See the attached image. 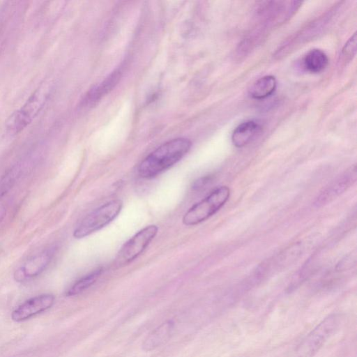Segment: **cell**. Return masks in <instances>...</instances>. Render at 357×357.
<instances>
[{"mask_svg":"<svg viewBox=\"0 0 357 357\" xmlns=\"http://www.w3.org/2000/svg\"><path fill=\"white\" fill-rule=\"evenodd\" d=\"M191 146V141L183 137L165 142L141 162L138 167L139 176L144 178L155 177L181 160Z\"/></svg>","mask_w":357,"mask_h":357,"instance_id":"1","label":"cell"},{"mask_svg":"<svg viewBox=\"0 0 357 357\" xmlns=\"http://www.w3.org/2000/svg\"><path fill=\"white\" fill-rule=\"evenodd\" d=\"M47 86L42 85L31 95L26 102L14 111L6 121V130L10 135H17L37 116L47 100Z\"/></svg>","mask_w":357,"mask_h":357,"instance_id":"2","label":"cell"},{"mask_svg":"<svg viewBox=\"0 0 357 357\" xmlns=\"http://www.w3.org/2000/svg\"><path fill=\"white\" fill-rule=\"evenodd\" d=\"M229 196L230 189L227 186L217 188L188 209L183 215V223L192 226L207 220L225 205Z\"/></svg>","mask_w":357,"mask_h":357,"instance_id":"3","label":"cell"},{"mask_svg":"<svg viewBox=\"0 0 357 357\" xmlns=\"http://www.w3.org/2000/svg\"><path fill=\"white\" fill-rule=\"evenodd\" d=\"M340 319L338 314L324 319L301 342L294 357H313L337 329Z\"/></svg>","mask_w":357,"mask_h":357,"instance_id":"4","label":"cell"},{"mask_svg":"<svg viewBox=\"0 0 357 357\" xmlns=\"http://www.w3.org/2000/svg\"><path fill=\"white\" fill-rule=\"evenodd\" d=\"M123 207L120 199L112 200L88 214L73 231L75 238H82L101 229L114 220Z\"/></svg>","mask_w":357,"mask_h":357,"instance_id":"5","label":"cell"},{"mask_svg":"<svg viewBox=\"0 0 357 357\" xmlns=\"http://www.w3.org/2000/svg\"><path fill=\"white\" fill-rule=\"evenodd\" d=\"M158 231L156 225H151L137 231L120 248L115 259L116 265L123 266L135 260L155 238Z\"/></svg>","mask_w":357,"mask_h":357,"instance_id":"6","label":"cell"},{"mask_svg":"<svg viewBox=\"0 0 357 357\" xmlns=\"http://www.w3.org/2000/svg\"><path fill=\"white\" fill-rule=\"evenodd\" d=\"M356 166L354 165L333 181L317 197L314 205L321 207L333 201L351 188L356 181Z\"/></svg>","mask_w":357,"mask_h":357,"instance_id":"7","label":"cell"},{"mask_svg":"<svg viewBox=\"0 0 357 357\" xmlns=\"http://www.w3.org/2000/svg\"><path fill=\"white\" fill-rule=\"evenodd\" d=\"M54 250V248L47 249L26 260L15 271L14 279L22 282L38 276L48 266Z\"/></svg>","mask_w":357,"mask_h":357,"instance_id":"8","label":"cell"},{"mask_svg":"<svg viewBox=\"0 0 357 357\" xmlns=\"http://www.w3.org/2000/svg\"><path fill=\"white\" fill-rule=\"evenodd\" d=\"M55 298L50 294H43L28 299L17 307L11 313V319L15 322L24 321L50 309L54 303Z\"/></svg>","mask_w":357,"mask_h":357,"instance_id":"9","label":"cell"},{"mask_svg":"<svg viewBox=\"0 0 357 357\" xmlns=\"http://www.w3.org/2000/svg\"><path fill=\"white\" fill-rule=\"evenodd\" d=\"M261 130V124L255 120H249L239 124L231 134V142L238 148L250 143Z\"/></svg>","mask_w":357,"mask_h":357,"instance_id":"10","label":"cell"},{"mask_svg":"<svg viewBox=\"0 0 357 357\" xmlns=\"http://www.w3.org/2000/svg\"><path fill=\"white\" fill-rule=\"evenodd\" d=\"M120 77V70H116L111 73L104 81L89 91L84 99V104L91 106L97 103L115 86Z\"/></svg>","mask_w":357,"mask_h":357,"instance_id":"11","label":"cell"},{"mask_svg":"<svg viewBox=\"0 0 357 357\" xmlns=\"http://www.w3.org/2000/svg\"><path fill=\"white\" fill-rule=\"evenodd\" d=\"M174 324L167 321L155 328L145 339L142 347L145 351H151L164 344L170 337Z\"/></svg>","mask_w":357,"mask_h":357,"instance_id":"12","label":"cell"},{"mask_svg":"<svg viewBox=\"0 0 357 357\" xmlns=\"http://www.w3.org/2000/svg\"><path fill=\"white\" fill-rule=\"evenodd\" d=\"M301 64L305 71L317 74L326 68L328 64V58L321 50L312 49L303 56Z\"/></svg>","mask_w":357,"mask_h":357,"instance_id":"13","label":"cell"},{"mask_svg":"<svg viewBox=\"0 0 357 357\" xmlns=\"http://www.w3.org/2000/svg\"><path fill=\"white\" fill-rule=\"evenodd\" d=\"M277 81L273 75H265L256 80L249 88L251 98L262 100L271 96L275 91Z\"/></svg>","mask_w":357,"mask_h":357,"instance_id":"14","label":"cell"},{"mask_svg":"<svg viewBox=\"0 0 357 357\" xmlns=\"http://www.w3.org/2000/svg\"><path fill=\"white\" fill-rule=\"evenodd\" d=\"M102 271L103 268L99 267L81 278L68 289L66 295L68 296H75L89 289L97 281Z\"/></svg>","mask_w":357,"mask_h":357,"instance_id":"15","label":"cell"},{"mask_svg":"<svg viewBox=\"0 0 357 357\" xmlns=\"http://www.w3.org/2000/svg\"><path fill=\"white\" fill-rule=\"evenodd\" d=\"M19 167L15 166L9 169L0 178V198L6 195L16 183L20 174Z\"/></svg>","mask_w":357,"mask_h":357,"instance_id":"16","label":"cell"},{"mask_svg":"<svg viewBox=\"0 0 357 357\" xmlns=\"http://www.w3.org/2000/svg\"><path fill=\"white\" fill-rule=\"evenodd\" d=\"M356 53V33H354L344 45L342 50L341 59L344 63H349L355 56Z\"/></svg>","mask_w":357,"mask_h":357,"instance_id":"17","label":"cell"},{"mask_svg":"<svg viewBox=\"0 0 357 357\" xmlns=\"http://www.w3.org/2000/svg\"><path fill=\"white\" fill-rule=\"evenodd\" d=\"M213 180L212 176H205L194 181L192 188L194 190H200L207 185Z\"/></svg>","mask_w":357,"mask_h":357,"instance_id":"18","label":"cell"},{"mask_svg":"<svg viewBox=\"0 0 357 357\" xmlns=\"http://www.w3.org/2000/svg\"><path fill=\"white\" fill-rule=\"evenodd\" d=\"M6 214V210L4 208H0V222L4 218Z\"/></svg>","mask_w":357,"mask_h":357,"instance_id":"19","label":"cell"}]
</instances>
